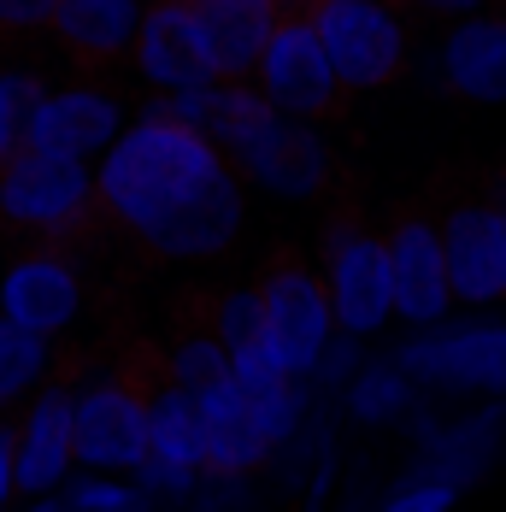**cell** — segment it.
<instances>
[{
	"label": "cell",
	"mask_w": 506,
	"mask_h": 512,
	"mask_svg": "<svg viewBox=\"0 0 506 512\" xmlns=\"http://www.w3.org/2000/svg\"><path fill=\"white\" fill-rule=\"evenodd\" d=\"M101 224L165 271H212L242 254L253 230V189L230 154L165 101H142L130 130L95 165Z\"/></svg>",
	"instance_id": "1"
},
{
	"label": "cell",
	"mask_w": 506,
	"mask_h": 512,
	"mask_svg": "<svg viewBox=\"0 0 506 512\" xmlns=\"http://www.w3.org/2000/svg\"><path fill=\"white\" fill-rule=\"evenodd\" d=\"M395 359L412 371L424 401L506 407V318L501 312H454L448 324L401 330Z\"/></svg>",
	"instance_id": "2"
},
{
	"label": "cell",
	"mask_w": 506,
	"mask_h": 512,
	"mask_svg": "<svg viewBox=\"0 0 506 512\" xmlns=\"http://www.w3.org/2000/svg\"><path fill=\"white\" fill-rule=\"evenodd\" d=\"M101 224V177L83 159L24 148L0 165V236L12 248L59 242L77 248Z\"/></svg>",
	"instance_id": "3"
},
{
	"label": "cell",
	"mask_w": 506,
	"mask_h": 512,
	"mask_svg": "<svg viewBox=\"0 0 506 512\" xmlns=\"http://www.w3.org/2000/svg\"><path fill=\"white\" fill-rule=\"evenodd\" d=\"M71 412H77V465L136 477L148 465L153 436V377L124 359H83L71 371Z\"/></svg>",
	"instance_id": "4"
},
{
	"label": "cell",
	"mask_w": 506,
	"mask_h": 512,
	"mask_svg": "<svg viewBox=\"0 0 506 512\" xmlns=\"http://www.w3.org/2000/svg\"><path fill=\"white\" fill-rule=\"evenodd\" d=\"M312 259L324 271V289L336 301V324L354 342H377L389 330H401L395 312V265H389V236L383 224L359 218V212H324L318 236H312Z\"/></svg>",
	"instance_id": "5"
},
{
	"label": "cell",
	"mask_w": 506,
	"mask_h": 512,
	"mask_svg": "<svg viewBox=\"0 0 506 512\" xmlns=\"http://www.w3.org/2000/svg\"><path fill=\"white\" fill-rule=\"evenodd\" d=\"M230 165L242 171L253 201L283 206V212H312V206H324L336 195L342 148H336L330 124H306V118L265 112L248 136L230 148Z\"/></svg>",
	"instance_id": "6"
},
{
	"label": "cell",
	"mask_w": 506,
	"mask_h": 512,
	"mask_svg": "<svg viewBox=\"0 0 506 512\" xmlns=\"http://www.w3.org/2000/svg\"><path fill=\"white\" fill-rule=\"evenodd\" d=\"M312 24L348 89V101L383 95L418 65V18L401 0H318Z\"/></svg>",
	"instance_id": "7"
},
{
	"label": "cell",
	"mask_w": 506,
	"mask_h": 512,
	"mask_svg": "<svg viewBox=\"0 0 506 512\" xmlns=\"http://www.w3.org/2000/svg\"><path fill=\"white\" fill-rule=\"evenodd\" d=\"M259 295H265V342L289 365V377L318 383L330 348L342 342L336 301L324 289V271L312 254H277L259 265Z\"/></svg>",
	"instance_id": "8"
},
{
	"label": "cell",
	"mask_w": 506,
	"mask_h": 512,
	"mask_svg": "<svg viewBox=\"0 0 506 512\" xmlns=\"http://www.w3.org/2000/svg\"><path fill=\"white\" fill-rule=\"evenodd\" d=\"M136 106L142 101H130V89L112 83V71H65V77H48V89L36 101V118H30V148L101 165L112 154V142L130 130Z\"/></svg>",
	"instance_id": "9"
},
{
	"label": "cell",
	"mask_w": 506,
	"mask_h": 512,
	"mask_svg": "<svg viewBox=\"0 0 506 512\" xmlns=\"http://www.w3.org/2000/svg\"><path fill=\"white\" fill-rule=\"evenodd\" d=\"M0 318L48 336V342H71L89 318V265L77 248L59 242H24L6 248L0 265Z\"/></svg>",
	"instance_id": "10"
},
{
	"label": "cell",
	"mask_w": 506,
	"mask_h": 512,
	"mask_svg": "<svg viewBox=\"0 0 506 512\" xmlns=\"http://www.w3.org/2000/svg\"><path fill=\"white\" fill-rule=\"evenodd\" d=\"M124 77L136 89V101H177L189 89L224 83L201 0H148V18H142V36L130 48Z\"/></svg>",
	"instance_id": "11"
},
{
	"label": "cell",
	"mask_w": 506,
	"mask_h": 512,
	"mask_svg": "<svg viewBox=\"0 0 506 512\" xmlns=\"http://www.w3.org/2000/svg\"><path fill=\"white\" fill-rule=\"evenodd\" d=\"M253 89L265 95L271 112L283 118H306V124H330L342 106H348V89L324 53V36L312 24V12H283L271 48L253 71Z\"/></svg>",
	"instance_id": "12"
},
{
	"label": "cell",
	"mask_w": 506,
	"mask_h": 512,
	"mask_svg": "<svg viewBox=\"0 0 506 512\" xmlns=\"http://www.w3.org/2000/svg\"><path fill=\"white\" fill-rule=\"evenodd\" d=\"M442 248L454 271L459 312H501L506 307V206L495 189H465L436 206Z\"/></svg>",
	"instance_id": "13"
},
{
	"label": "cell",
	"mask_w": 506,
	"mask_h": 512,
	"mask_svg": "<svg viewBox=\"0 0 506 512\" xmlns=\"http://www.w3.org/2000/svg\"><path fill=\"white\" fill-rule=\"evenodd\" d=\"M418 71H424L430 89L454 95L459 106L501 112L506 106V12L489 6L477 18L442 24L430 36V48H418Z\"/></svg>",
	"instance_id": "14"
},
{
	"label": "cell",
	"mask_w": 506,
	"mask_h": 512,
	"mask_svg": "<svg viewBox=\"0 0 506 512\" xmlns=\"http://www.w3.org/2000/svg\"><path fill=\"white\" fill-rule=\"evenodd\" d=\"M383 236H389V265H395V312H401V330L448 324L459 312V295H454V271H448L436 206H401L383 224Z\"/></svg>",
	"instance_id": "15"
},
{
	"label": "cell",
	"mask_w": 506,
	"mask_h": 512,
	"mask_svg": "<svg viewBox=\"0 0 506 512\" xmlns=\"http://www.w3.org/2000/svg\"><path fill=\"white\" fill-rule=\"evenodd\" d=\"M153 501H177L189 507V495L206 477V430H201V401L177 383L153 377V436H148V465L136 471Z\"/></svg>",
	"instance_id": "16"
},
{
	"label": "cell",
	"mask_w": 506,
	"mask_h": 512,
	"mask_svg": "<svg viewBox=\"0 0 506 512\" xmlns=\"http://www.w3.org/2000/svg\"><path fill=\"white\" fill-rule=\"evenodd\" d=\"M418 442V471L448 477L454 489H471L489 477L506 448V407H459V412H418L412 424Z\"/></svg>",
	"instance_id": "17"
},
{
	"label": "cell",
	"mask_w": 506,
	"mask_h": 512,
	"mask_svg": "<svg viewBox=\"0 0 506 512\" xmlns=\"http://www.w3.org/2000/svg\"><path fill=\"white\" fill-rule=\"evenodd\" d=\"M18 424V489L30 495H65L77 465V412H71V377H53L36 401L12 412Z\"/></svg>",
	"instance_id": "18"
},
{
	"label": "cell",
	"mask_w": 506,
	"mask_h": 512,
	"mask_svg": "<svg viewBox=\"0 0 506 512\" xmlns=\"http://www.w3.org/2000/svg\"><path fill=\"white\" fill-rule=\"evenodd\" d=\"M148 0H59L48 24V48L71 71H124L142 36Z\"/></svg>",
	"instance_id": "19"
},
{
	"label": "cell",
	"mask_w": 506,
	"mask_h": 512,
	"mask_svg": "<svg viewBox=\"0 0 506 512\" xmlns=\"http://www.w3.org/2000/svg\"><path fill=\"white\" fill-rule=\"evenodd\" d=\"M195 401H201V430H206V471L259 477L265 465L277 460L265 430H259V412H253V401L236 383H218V389H206Z\"/></svg>",
	"instance_id": "20"
},
{
	"label": "cell",
	"mask_w": 506,
	"mask_h": 512,
	"mask_svg": "<svg viewBox=\"0 0 506 512\" xmlns=\"http://www.w3.org/2000/svg\"><path fill=\"white\" fill-rule=\"evenodd\" d=\"M336 395H342V412L354 418L359 430H406L424 412V389L412 383V371L395 354L359 359V371Z\"/></svg>",
	"instance_id": "21"
},
{
	"label": "cell",
	"mask_w": 506,
	"mask_h": 512,
	"mask_svg": "<svg viewBox=\"0 0 506 512\" xmlns=\"http://www.w3.org/2000/svg\"><path fill=\"white\" fill-rule=\"evenodd\" d=\"M283 24L277 0H230V6H206V30H212V53H218V77L224 83H253L259 59L271 48Z\"/></svg>",
	"instance_id": "22"
},
{
	"label": "cell",
	"mask_w": 506,
	"mask_h": 512,
	"mask_svg": "<svg viewBox=\"0 0 506 512\" xmlns=\"http://www.w3.org/2000/svg\"><path fill=\"white\" fill-rule=\"evenodd\" d=\"M53 377H59V342L0 318V418H12L24 401H36Z\"/></svg>",
	"instance_id": "23"
},
{
	"label": "cell",
	"mask_w": 506,
	"mask_h": 512,
	"mask_svg": "<svg viewBox=\"0 0 506 512\" xmlns=\"http://www.w3.org/2000/svg\"><path fill=\"white\" fill-rule=\"evenodd\" d=\"M159 383H177L189 395H206L218 383H230V348L212 336V324H177L165 342H159Z\"/></svg>",
	"instance_id": "24"
},
{
	"label": "cell",
	"mask_w": 506,
	"mask_h": 512,
	"mask_svg": "<svg viewBox=\"0 0 506 512\" xmlns=\"http://www.w3.org/2000/svg\"><path fill=\"white\" fill-rule=\"evenodd\" d=\"M42 89H48V71L36 59L0 53V165L30 148V118H36Z\"/></svg>",
	"instance_id": "25"
},
{
	"label": "cell",
	"mask_w": 506,
	"mask_h": 512,
	"mask_svg": "<svg viewBox=\"0 0 506 512\" xmlns=\"http://www.w3.org/2000/svg\"><path fill=\"white\" fill-rule=\"evenodd\" d=\"M206 324H212V336L236 354V348H248L265 336V295H259V271L253 277H230V283H218L212 295H206Z\"/></svg>",
	"instance_id": "26"
},
{
	"label": "cell",
	"mask_w": 506,
	"mask_h": 512,
	"mask_svg": "<svg viewBox=\"0 0 506 512\" xmlns=\"http://www.w3.org/2000/svg\"><path fill=\"white\" fill-rule=\"evenodd\" d=\"M65 507L71 512H159L142 477H112V471H77L71 489H65Z\"/></svg>",
	"instance_id": "27"
},
{
	"label": "cell",
	"mask_w": 506,
	"mask_h": 512,
	"mask_svg": "<svg viewBox=\"0 0 506 512\" xmlns=\"http://www.w3.org/2000/svg\"><path fill=\"white\" fill-rule=\"evenodd\" d=\"M259 412V430H265V442H271V454H283L295 436L306 430V418H312V383H283V389H271V395H259L253 401Z\"/></svg>",
	"instance_id": "28"
},
{
	"label": "cell",
	"mask_w": 506,
	"mask_h": 512,
	"mask_svg": "<svg viewBox=\"0 0 506 512\" xmlns=\"http://www.w3.org/2000/svg\"><path fill=\"white\" fill-rule=\"evenodd\" d=\"M459 495H465V489H454L448 477H430V471L412 465L401 483H389V489L377 495V507L371 512H454Z\"/></svg>",
	"instance_id": "29"
},
{
	"label": "cell",
	"mask_w": 506,
	"mask_h": 512,
	"mask_svg": "<svg viewBox=\"0 0 506 512\" xmlns=\"http://www.w3.org/2000/svg\"><path fill=\"white\" fill-rule=\"evenodd\" d=\"M230 383H236L248 401H259V395H271V389H283V383H295V377H289L283 359L271 354V342L259 336V342H248V348L230 354Z\"/></svg>",
	"instance_id": "30"
},
{
	"label": "cell",
	"mask_w": 506,
	"mask_h": 512,
	"mask_svg": "<svg viewBox=\"0 0 506 512\" xmlns=\"http://www.w3.org/2000/svg\"><path fill=\"white\" fill-rule=\"evenodd\" d=\"M253 477L242 471H206L201 489L189 495V512H253Z\"/></svg>",
	"instance_id": "31"
},
{
	"label": "cell",
	"mask_w": 506,
	"mask_h": 512,
	"mask_svg": "<svg viewBox=\"0 0 506 512\" xmlns=\"http://www.w3.org/2000/svg\"><path fill=\"white\" fill-rule=\"evenodd\" d=\"M59 0H0V42H48Z\"/></svg>",
	"instance_id": "32"
},
{
	"label": "cell",
	"mask_w": 506,
	"mask_h": 512,
	"mask_svg": "<svg viewBox=\"0 0 506 512\" xmlns=\"http://www.w3.org/2000/svg\"><path fill=\"white\" fill-rule=\"evenodd\" d=\"M406 12L418 18V24H430V30H442V24H459V18H477V12H489V6H501V0H401Z\"/></svg>",
	"instance_id": "33"
},
{
	"label": "cell",
	"mask_w": 506,
	"mask_h": 512,
	"mask_svg": "<svg viewBox=\"0 0 506 512\" xmlns=\"http://www.w3.org/2000/svg\"><path fill=\"white\" fill-rule=\"evenodd\" d=\"M24 489H18V424L0 418V512H18Z\"/></svg>",
	"instance_id": "34"
},
{
	"label": "cell",
	"mask_w": 506,
	"mask_h": 512,
	"mask_svg": "<svg viewBox=\"0 0 506 512\" xmlns=\"http://www.w3.org/2000/svg\"><path fill=\"white\" fill-rule=\"evenodd\" d=\"M18 512H71V507H65V495H30V501H18Z\"/></svg>",
	"instance_id": "35"
},
{
	"label": "cell",
	"mask_w": 506,
	"mask_h": 512,
	"mask_svg": "<svg viewBox=\"0 0 506 512\" xmlns=\"http://www.w3.org/2000/svg\"><path fill=\"white\" fill-rule=\"evenodd\" d=\"M277 6H283V12H312L318 0H277Z\"/></svg>",
	"instance_id": "36"
},
{
	"label": "cell",
	"mask_w": 506,
	"mask_h": 512,
	"mask_svg": "<svg viewBox=\"0 0 506 512\" xmlns=\"http://www.w3.org/2000/svg\"><path fill=\"white\" fill-rule=\"evenodd\" d=\"M495 195H501V206H506V177H501V183H495Z\"/></svg>",
	"instance_id": "37"
},
{
	"label": "cell",
	"mask_w": 506,
	"mask_h": 512,
	"mask_svg": "<svg viewBox=\"0 0 506 512\" xmlns=\"http://www.w3.org/2000/svg\"><path fill=\"white\" fill-rule=\"evenodd\" d=\"M6 248H12V242H6V236H0V265H6Z\"/></svg>",
	"instance_id": "38"
},
{
	"label": "cell",
	"mask_w": 506,
	"mask_h": 512,
	"mask_svg": "<svg viewBox=\"0 0 506 512\" xmlns=\"http://www.w3.org/2000/svg\"><path fill=\"white\" fill-rule=\"evenodd\" d=\"M201 6H230V0H201Z\"/></svg>",
	"instance_id": "39"
}]
</instances>
